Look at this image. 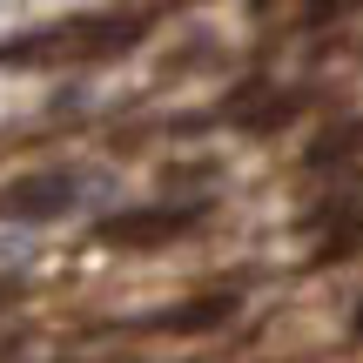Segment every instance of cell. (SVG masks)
<instances>
[{
	"label": "cell",
	"instance_id": "obj_1",
	"mask_svg": "<svg viewBox=\"0 0 363 363\" xmlns=\"http://www.w3.org/2000/svg\"><path fill=\"white\" fill-rule=\"evenodd\" d=\"M155 27V13H81L61 27H34V34L7 40L0 67H67V61H115Z\"/></svg>",
	"mask_w": 363,
	"mask_h": 363
},
{
	"label": "cell",
	"instance_id": "obj_2",
	"mask_svg": "<svg viewBox=\"0 0 363 363\" xmlns=\"http://www.w3.org/2000/svg\"><path fill=\"white\" fill-rule=\"evenodd\" d=\"M202 222H208V202H148V208L101 216L94 222V242L142 256V249H169V242H182V235H195Z\"/></svg>",
	"mask_w": 363,
	"mask_h": 363
},
{
	"label": "cell",
	"instance_id": "obj_3",
	"mask_svg": "<svg viewBox=\"0 0 363 363\" xmlns=\"http://www.w3.org/2000/svg\"><path fill=\"white\" fill-rule=\"evenodd\" d=\"M310 108V94L303 88H276V81H242V88L222 101V115L235 121V128H249V135H276V128H289V121Z\"/></svg>",
	"mask_w": 363,
	"mask_h": 363
},
{
	"label": "cell",
	"instance_id": "obj_4",
	"mask_svg": "<svg viewBox=\"0 0 363 363\" xmlns=\"http://www.w3.org/2000/svg\"><path fill=\"white\" fill-rule=\"evenodd\" d=\"M67 202H74V175L67 169H48V175H21L0 189V216L13 222H48V216H67Z\"/></svg>",
	"mask_w": 363,
	"mask_h": 363
},
{
	"label": "cell",
	"instance_id": "obj_5",
	"mask_svg": "<svg viewBox=\"0 0 363 363\" xmlns=\"http://www.w3.org/2000/svg\"><path fill=\"white\" fill-rule=\"evenodd\" d=\"M222 323H235V289H202V296L148 316V330H162V337H208V330H222Z\"/></svg>",
	"mask_w": 363,
	"mask_h": 363
},
{
	"label": "cell",
	"instance_id": "obj_6",
	"mask_svg": "<svg viewBox=\"0 0 363 363\" xmlns=\"http://www.w3.org/2000/svg\"><path fill=\"white\" fill-rule=\"evenodd\" d=\"M357 155H363V121H337L303 148V169H337V162H357Z\"/></svg>",
	"mask_w": 363,
	"mask_h": 363
},
{
	"label": "cell",
	"instance_id": "obj_7",
	"mask_svg": "<svg viewBox=\"0 0 363 363\" xmlns=\"http://www.w3.org/2000/svg\"><path fill=\"white\" fill-rule=\"evenodd\" d=\"M357 249H363V208H350L343 222H330V229H323V242L310 249V262H316V269H330V262H350Z\"/></svg>",
	"mask_w": 363,
	"mask_h": 363
},
{
	"label": "cell",
	"instance_id": "obj_8",
	"mask_svg": "<svg viewBox=\"0 0 363 363\" xmlns=\"http://www.w3.org/2000/svg\"><path fill=\"white\" fill-rule=\"evenodd\" d=\"M357 337H363V310H357Z\"/></svg>",
	"mask_w": 363,
	"mask_h": 363
}]
</instances>
